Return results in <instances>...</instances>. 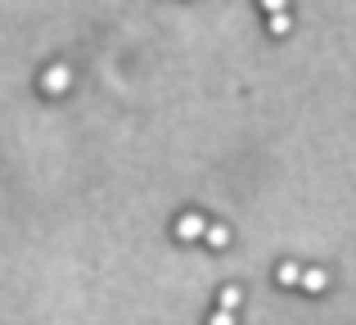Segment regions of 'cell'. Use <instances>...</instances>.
Wrapping results in <instances>:
<instances>
[{
	"label": "cell",
	"mask_w": 356,
	"mask_h": 325,
	"mask_svg": "<svg viewBox=\"0 0 356 325\" xmlns=\"http://www.w3.org/2000/svg\"><path fill=\"white\" fill-rule=\"evenodd\" d=\"M68 86H72V68H68V63H50L45 77H41V90H45V95H63Z\"/></svg>",
	"instance_id": "cell-1"
},
{
	"label": "cell",
	"mask_w": 356,
	"mask_h": 325,
	"mask_svg": "<svg viewBox=\"0 0 356 325\" xmlns=\"http://www.w3.org/2000/svg\"><path fill=\"white\" fill-rule=\"evenodd\" d=\"M203 226H208V221H203L199 212H185V217L176 221V235H181V239H199V235H203Z\"/></svg>",
	"instance_id": "cell-2"
},
{
	"label": "cell",
	"mask_w": 356,
	"mask_h": 325,
	"mask_svg": "<svg viewBox=\"0 0 356 325\" xmlns=\"http://www.w3.org/2000/svg\"><path fill=\"white\" fill-rule=\"evenodd\" d=\"M298 280H302V290H325V271H321V267H312V271H298Z\"/></svg>",
	"instance_id": "cell-3"
},
{
	"label": "cell",
	"mask_w": 356,
	"mask_h": 325,
	"mask_svg": "<svg viewBox=\"0 0 356 325\" xmlns=\"http://www.w3.org/2000/svg\"><path fill=\"white\" fill-rule=\"evenodd\" d=\"M239 299H243L239 285H226V290H221V308H226V312H235V308H239Z\"/></svg>",
	"instance_id": "cell-4"
},
{
	"label": "cell",
	"mask_w": 356,
	"mask_h": 325,
	"mask_svg": "<svg viewBox=\"0 0 356 325\" xmlns=\"http://www.w3.org/2000/svg\"><path fill=\"white\" fill-rule=\"evenodd\" d=\"M203 235H208V244H212V248H221V244L230 239V230H226V226H203Z\"/></svg>",
	"instance_id": "cell-5"
},
{
	"label": "cell",
	"mask_w": 356,
	"mask_h": 325,
	"mask_svg": "<svg viewBox=\"0 0 356 325\" xmlns=\"http://www.w3.org/2000/svg\"><path fill=\"white\" fill-rule=\"evenodd\" d=\"M270 32H275V36L289 32V14H284V9H280V14H270Z\"/></svg>",
	"instance_id": "cell-6"
},
{
	"label": "cell",
	"mask_w": 356,
	"mask_h": 325,
	"mask_svg": "<svg viewBox=\"0 0 356 325\" xmlns=\"http://www.w3.org/2000/svg\"><path fill=\"white\" fill-rule=\"evenodd\" d=\"M280 280H284V285H298V267L284 262V267H280Z\"/></svg>",
	"instance_id": "cell-7"
},
{
	"label": "cell",
	"mask_w": 356,
	"mask_h": 325,
	"mask_svg": "<svg viewBox=\"0 0 356 325\" xmlns=\"http://www.w3.org/2000/svg\"><path fill=\"white\" fill-rule=\"evenodd\" d=\"M261 9H266V14H280V9H289V0H261Z\"/></svg>",
	"instance_id": "cell-8"
},
{
	"label": "cell",
	"mask_w": 356,
	"mask_h": 325,
	"mask_svg": "<svg viewBox=\"0 0 356 325\" xmlns=\"http://www.w3.org/2000/svg\"><path fill=\"white\" fill-rule=\"evenodd\" d=\"M212 325H235V312H226V308H221L217 317H212Z\"/></svg>",
	"instance_id": "cell-9"
}]
</instances>
